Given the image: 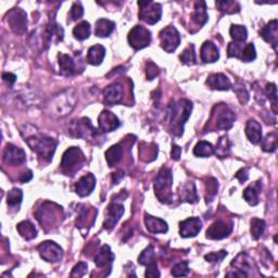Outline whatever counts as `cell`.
Listing matches in <instances>:
<instances>
[{"mask_svg":"<svg viewBox=\"0 0 278 278\" xmlns=\"http://www.w3.org/2000/svg\"><path fill=\"white\" fill-rule=\"evenodd\" d=\"M87 269H88L87 263L85 262L78 263L73 268L72 272H71V277H83L87 273Z\"/></svg>","mask_w":278,"mask_h":278,"instance_id":"obj_52","label":"cell"},{"mask_svg":"<svg viewBox=\"0 0 278 278\" xmlns=\"http://www.w3.org/2000/svg\"><path fill=\"white\" fill-rule=\"evenodd\" d=\"M255 58H257V51H255L254 45L253 43H248V45L243 47L239 59L243 62H251L255 60Z\"/></svg>","mask_w":278,"mask_h":278,"instance_id":"obj_43","label":"cell"},{"mask_svg":"<svg viewBox=\"0 0 278 278\" xmlns=\"http://www.w3.org/2000/svg\"><path fill=\"white\" fill-rule=\"evenodd\" d=\"M216 7L222 12L225 13H235L240 11V5L236 1H231V0H226V1H217Z\"/></svg>","mask_w":278,"mask_h":278,"instance_id":"obj_40","label":"cell"},{"mask_svg":"<svg viewBox=\"0 0 278 278\" xmlns=\"http://www.w3.org/2000/svg\"><path fill=\"white\" fill-rule=\"evenodd\" d=\"M146 277H160V272L158 270V266L157 263H152L147 265V270H146V273H145Z\"/></svg>","mask_w":278,"mask_h":278,"instance_id":"obj_56","label":"cell"},{"mask_svg":"<svg viewBox=\"0 0 278 278\" xmlns=\"http://www.w3.org/2000/svg\"><path fill=\"white\" fill-rule=\"evenodd\" d=\"M233 232V223H227L225 221H216L206 231V238L220 240V239L230 236Z\"/></svg>","mask_w":278,"mask_h":278,"instance_id":"obj_13","label":"cell"},{"mask_svg":"<svg viewBox=\"0 0 278 278\" xmlns=\"http://www.w3.org/2000/svg\"><path fill=\"white\" fill-rule=\"evenodd\" d=\"M71 136L76 138H83L85 140L97 137L96 129L92 126L89 119L83 118L80 119H74L69 127Z\"/></svg>","mask_w":278,"mask_h":278,"instance_id":"obj_6","label":"cell"},{"mask_svg":"<svg viewBox=\"0 0 278 278\" xmlns=\"http://www.w3.org/2000/svg\"><path fill=\"white\" fill-rule=\"evenodd\" d=\"M123 178V172H118L112 175V179L114 184H119V182Z\"/></svg>","mask_w":278,"mask_h":278,"instance_id":"obj_61","label":"cell"},{"mask_svg":"<svg viewBox=\"0 0 278 278\" xmlns=\"http://www.w3.org/2000/svg\"><path fill=\"white\" fill-rule=\"evenodd\" d=\"M265 230V222L260 219H252L251 221V236L254 240L258 239L263 235Z\"/></svg>","mask_w":278,"mask_h":278,"instance_id":"obj_42","label":"cell"},{"mask_svg":"<svg viewBox=\"0 0 278 278\" xmlns=\"http://www.w3.org/2000/svg\"><path fill=\"white\" fill-rule=\"evenodd\" d=\"M124 97L123 86L119 83H113L109 85L103 91V99L108 105H117L122 102Z\"/></svg>","mask_w":278,"mask_h":278,"instance_id":"obj_20","label":"cell"},{"mask_svg":"<svg viewBox=\"0 0 278 278\" xmlns=\"http://www.w3.org/2000/svg\"><path fill=\"white\" fill-rule=\"evenodd\" d=\"M128 42L135 50L148 47L151 42V32L145 26L136 25L128 33Z\"/></svg>","mask_w":278,"mask_h":278,"instance_id":"obj_7","label":"cell"},{"mask_svg":"<svg viewBox=\"0 0 278 278\" xmlns=\"http://www.w3.org/2000/svg\"><path fill=\"white\" fill-rule=\"evenodd\" d=\"M124 214V206L121 203L111 202L108 206L107 211V219L103 222V227L106 230L110 231L117 225V223L121 219Z\"/></svg>","mask_w":278,"mask_h":278,"instance_id":"obj_17","label":"cell"},{"mask_svg":"<svg viewBox=\"0 0 278 278\" xmlns=\"http://www.w3.org/2000/svg\"><path fill=\"white\" fill-rule=\"evenodd\" d=\"M161 47L167 53H172L181 43V35L174 26H166L160 32Z\"/></svg>","mask_w":278,"mask_h":278,"instance_id":"obj_11","label":"cell"},{"mask_svg":"<svg viewBox=\"0 0 278 278\" xmlns=\"http://www.w3.org/2000/svg\"><path fill=\"white\" fill-rule=\"evenodd\" d=\"M209 15L206 13V4L204 1H197L195 3V10L192 13V20L196 25L201 27L208 21Z\"/></svg>","mask_w":278,"mask_h":278,"instance_id":"obj_28","label":"cell"},{"mask_svg":"<svg viewBox=\"0 0 278 278\" xmlns=\"http://www.w3.org/2000/svg\"><path fill=\"white\" fill-rule=\"evenodd\" d=\"M114 27H116V23L114 22L107 20V19H99L96 22V27H95V34L98 37H108L111 35L113 32Z\"/></svg>","mask_w":278,"mask_h":278,"instance_id":"obj_31","label":"cell"},{"mask_svg":"<svg viewBox=\"0 0 278 278\" xmlns=\"http://www.w3.org/2000/svg\"><path fill=\"white\" fill-rule=\"evenodd\" d=\"M193 111V103L187 99H181L179 101H171L167 107L166 121L170 125L172 134L175 136H182L184 133V125L190 117Z\"/></svg>","mask_w":278,"mask_h":278,"instance_id":"obj_1","label":"cell"},{"mask_svg":"<svg viewBox=\"0 0 278 278\" xmlns=\"http://www.w3.org/2000/svg\"><path fill=\"white\" fill-rule=\"evenodd\" d=\"M243 42H231L230 45H228V57L230 58H240V54L241 51L243 49Z\"/></svg>","mask_w":278,"mask_h":278,"instance_id":"obj_47","label":"cell"},{"mask_svg":"<svg viewBox=\"0 0 278 278\" xmlns=\"http://www.w3.org/2000/svg\"><path fill=\"white\" fill-rule=\"evenodd\" d=\"M202 222L198 217H189L179 224V235L183 238L196 237L201 231Z\"/></svg>","mask_w":278,"mask_h":278,"instance_id":"obj_16","label":"cell"},{"mask_svg":"<svg viewBox=\"0 0 278 278\" xmlns=\"http://www.w3.org/2000/svg\"><path fill=\"white\" fill-rule=\"evenodd\" d=\"M90 24L87 21H83L74 27L73 35L79 40H85L90 35Z\"/></svg>","mask_w":278,"mask_h":278,"instance_id":"obj_36","label":"cell"},{"mask_svg":"<svg viewBox=\"0 0 278 278\" xmlns=\"http://www.w3.org/2000/svg\"><path fill=\"white\" fill-rule=\"evenodd\" d=\"M236 178H238L240 183H244L248 179L249 177V174H248V170L247 168H241L240 171H238L235 175Z\"/></svg>","mask_w":278,"mask_h":278,"instance_id":"obj_58","label":"cell"},{"mask_svg":"<svg viewBox=\"0 0 278 278\" xmlns=\"http://www.w3.org/2000/svg\"><path fill=\"white\" fill-rule=\"evenodd\" d=\"M226 255H227V251H225V250H222V251H219V252H212V253L206 254L204 259L210 263H217V262H221V261L224 259Z\"/></svg>","mask_w":278,"mask_h":278,"instance_id":"obj_51","label":"cell"},{"mask_svg":"<svg viewBox=\"0 0 278 278\" xmlns=\"http://www.w3.org/2000/svg\"><path fill=\"white\" fill-rule=\"evenodd\" d=\"M22 199H23V193H22V190L13 188L8 193L7 203L10 206H15L22 202Z\"/></svg>","mask_w":278,"mask_h":278,"instance_id":"obj_44","label":"cell"},{"mask_svg":"<svg viewBox=\"0 0 278 278\" xmlns=\"http://www.w3.org/2000/svg\"><path fill=\"white\" fill-rule=\"evenodd\" d=\"M47 205V203L43 204L42 208L38 210L36 213L37 220L40 221L42 228L56 226L57 222L59 221V217H61L62 214V208H60V206L52 203L49 208Z\"/></svg>","mask_w":278,"mask_h":278,"instance_id":"obj_9","label":"cell"},{"mask_svg":"<svg viewBox=\"0 0 278 278\" xmlns=\"http://www.w3.org/2000/svg\"><path fill=\"white\" fill-rule=\"evenodd\" d=\"M114 260V254L111 251V248L105 244L100 248L99 251L96 254L95 257V264L97 268L103 269V268H109L111 269V265Z\"/></svg>","mask_w":278,"mask_h":278,"instance_id":"obj_21","label":"cell"},{"mask_svg":"<svg viewBox=\"0 0 278 278\" xmlns=\"http://www.w3.org/2000/svg\"><path fill=\"white\" fill-rule=\"evenodd\" d=\"M217 111H219V113H217V116L215 117V128L222 130H227L232 128L234 122H235L236 119L234 112L225 106L217 108Z\"/></svg>","mask_w":278,"mask_h":278,"instance_id":"obj_15","label":"cell"},{"mask_svg":"<svg viewBox=\"0 0 278 278\" xmlns=\"http://www.w3.org/2000/svg\"><path fill=\"white\" fill-rule=\"evenodd\" d=\"M145 224L147 230L152 234H165L168 230L165 221L149 214L145 215Z\"/></svg>","mask_w":278,"mask_h":278,"instance_id":"obj_24","label":"cell"},{"mask_svg":"<svg viewBox=\"0 0 278 278\" xmlns=\"http://www.w3.org/2000/svg\"><path fill=\"white\" fill-rule=\"evenodd\" d=\"M188 273H189V268L187 261H183V262L176 264L172 270V275L175 277L187 276Z\"/></svg>","mask_w":278,"mask_h":278,"instance_id":"obj_46","label":"cell"},{"mask_svg":"<svg viewBox=\"0 0 278 278\" xmlns=\"http://www.w3.org/2000/svg\"><path fill=\"white\" fill-rule=\"evenodd\" d=\"M173 174L170 168L162 167L155 179V193L160 202L170 204L173 200Z\"/></svg>","mask_w":278,"mask_h":278,"instance_id":"obj_3","label":"cell"},{"mask_svg":"<svg viewBox=\"0 0 278 278\" xmlns=\"http://www.w3.org/2000/svg\"><path fill=\"white\" fill-rule=\"evenodd\" d=\"M138 262L141 265H149L152 263H156V252L155 248L152 246L147 247L138 258Z\"/></svg>","mask_w":278,"mask_h":278,"instance_id":"obj_38","label":"cell"},{"mask_svg":"<svg viewBox=\"0 0 278 278\" xmlns=\"http://www.w3.org/2000/svg\"><path fill=\"white\" fill-rule=\"evenodd\" d=\"M206 85H208L211 89L214 90H228L231 89L232 87L230 79L222 73L210 75L208 79H206Z\"/></svg>","mask_w":278,"mask_h":278,"instance_id":"obj_22","label":"cell"},{"mask_svg":"<svg viewBox=\"0 0 278 278\" xmlns=\"http://www.w3.org/2000/svg\"><path fill=\"white\" fill-rule=\"evenodd\" d=\"M106 56V49L101 45L91 46L87 52L86 60L91 65H99L102 63Z\"/></svg>","mask_w":278,"mask_h":278,"instance_id":"obj_30","label":"cell"},{"mask_svg":"<svg viewBox=\"0 0 278 278\" xmlns=\"http://www.w3.org/2000/svg\"><path fill=\"white\" fill-rule=\"evenodd\" d=\"M265 92H266V96L270 100H272L273 102V110L276 114L277 110H276V106H277V88H276V85L274 83H271L268 84L265 87Z\"/></svg>","mask_w":278,"mask_h":278,"instance_id":"obj_48","label":"cell"},{"mask_svg":"<svg viewBox=\"0 0 278 278\" xmlns=\"http://www.w3.org/2000/svg\"><path fill=\"white\" fill-rule=\"evenodd\" d=\"M179 59L184 64L192 65L196 63V52H195V46L189 45L186 49H185L184 52L179 56Z\"/></svg>","mask_w":278,"mask_h":278,"instance_id":"obj_45","label":"cell"},{"mask_svg":"<svg viewBox=\"0 0 278 278\" xmlns=\"http://www.w3.org/2000/svg\"><path fill=\"white\" fill-rule=\"evenodd\" d=\"M201 59L204 63H214L220 59L219 49L212 41H204L201 47Z\"/></svg>","mask_w":278,"mask_h":278,"instance_id":"obj_23","label":"cell"},{"mask_svg":"<svg viewBox=\"0 0 278 278\" xmlns=\"http://www.w3.org/2000/svg\"><path fill=\"white\" fill-rule=\"evenodd\" d=\"M84 15V9L80 2H74L70 10L71 21H78Z\"/></svg>","mask_w":278,"mask_h":278,"instance_id":"obj_49","label":"cell"},{"mask_svg":"<svg viewBox=\"0 0 278 278\" xmlns=\"http://www.w3.org/2000/svg\"><path fill=\"white\" fill-rule=\"evenodd\" d=\"M60 73L63 76H72L76 73V64L74 59L65 53L58 54Z\"/></svg>","mask_w":278,"mask_h":278,"instance_id":"obj_25","label":"cell"},{"mask_svg":"<svg viewBox=\"0 0 278 278\" xmlns=\"http://www.w3.org/2000/svg\"><path fill=\"white\" fill-rule=\"evenodd\" d=\"M139 5V19L146 23L154 25L161 20L162 7L160 3L154 1H138Z\"/></svg>","mask_w":278,"mask_h":278,"instance_id":"obj_8","label":"cell"},{"mask_svg":"<svg viewBox=\"0 0 278 278\" xmlns=\"http://www.w3.org/2000/svg\"><path fill=\"white\" fill-rule=\"evenodd\" d=\"M76 103V95L74 89H67L57 95L49 103L50 114L52 117H65L73 110Z\"/></svg>","mask_w":278,"mask_h":278,"instance_id":"obj_4","label":"cell"},{"mask_svg":"<svg viewBox=\"0 0 278 278\" xmlns=\"http://www.w3.org/2000/svg\"><path fill=\"white\" fill-rule=\"evenodd\" d=\"M3 161L9 165H20L26 161V155L20 147L9 144L3 151Z\"/></svg>","mask_w":278,"mask_h":278,"instance_id":"obj_14","label":"cell"},{"mask_svg":"<svg viewBox=\"0 0 278 278\" xmlns=\"http://www.w3.org/2000/svg\"><path fill=\"white\" fill-rule=\"evenodd\" d=\"M234 90L236 91L238 99H239V101L242 103V105H244V103L248 102L249 94L243 86H237V87H235V88H234Z\"/></svg>","mask_w":278,"mask_h":278,"instance_id":"obj_53","label":"cell"},{"mask_svg":"<svg viewBox=\"0 0 278 278\" xmlns=\"http://www.w3.org/2000/svg\"><path fill=\"white\" fill-rule=\"evenodd\" d=\"M45 40L49 45L51 41L59 42L63 40V29L59 24L50 22L45 30Z\"/></svg>","mask_w":278,"mask_h":278,"instance_id":"obj_29","label":"cell"},{"mask_svg":"<svg viewBox=\"0 0 278 278\" xmlns=\"http://www.w3.org/2000/svg\"><path fill=\"white\" fill-rule=\"evenodd\" d=\"M246 135L250 143L259 144L262 139V126L255 119H249L246 125Z\"/></svg>","mask_w":278,"mask_h":278,"instance_id":"obj_27","label":"cell"},{"mask_svg":"<svg viewBox=\"0 0 278 278\" xmlns=\"http://www.w3.org/2000/svg\"><path fill=\"white\" fill-rule=\"evenodd\" d=\"M7 21L16 35H22L27 29V15L24 10L15 8L10 11L7 15Z\"/></svg>","mask_w":278,"mask_h":278,"instance_id":"obj_12","label":"cell"},{"mask_svg":"<svg viewBox=\"0 0 278 278\" xmlns=\"http://www.w3.org/2000/svg\"><path fill=\"white\" fill-rule=\"evenodd\" d=\"M179 196H181L182 201H186L189 203H196L198 201L197 190H196V186L193 182L184 185L183 189L179 192Z\"/></svg>","mask_w":278,"mask_h":278,"instance_id":"obj_32","label":"cell"},{"mask_svg":"<svg viewBox=\"0 0 278 278\" xmlns=\"http://www.w3.org/2000/svg\"><path fill=\"white\" fill-rule=\"evenodd\" d=\"M146 74H147V79L150 80L154 79L156 76L159 74V68H158L154 62H148L146 69Z\"/></svg>","mask_w":278,"mask_h":278,"instance_id":"obj_54","label":"cell"},{"mask_svg":"<svg viewBox=\"0 0 278 278\" xmlns=\"http://www.w3.org/2000/svg\"><path fill=\"white\" fill-rule=\"evenodd\" d=\"M123 148L119 145H114L110 147L106 152V159L109 166H114L122 160Z\"/></svg>","mask_w":278,"mask_h":278,"instance_id":"obj_34","label":"cell"},{"mask_svg":"<svg viewBox=\"0 0 278 278\" xmlns=\"http://www.w3.org/2000/svg\"><path fill=\"white\" fill-rule=\"evenodd\" d=\"M85 157L83 151L78 147H71L63 154L61 160V167L64 173L72 174L84 162Z\"/></svg>","mask_w":278,"mask_h":278,"instance_id":"obj_5","label":"cell"},{"mask_svg":"<svg viewBox=\"0 0 278 278\" xmlns=\"http://www.w3.org/2000/svg\"><path fill=\"white\" fill-rule=\"evenodd\" d=\"M16 230H18L21 237H23L25 240H32V239L36 238L37 236L36 228L30 221H23L19 223L16 225Z\"/></svg>","mask_w":278,"mask_h":278,"instance_id":"obj_33","label":"cell"},{"mask_svg":"<svg viewBox=\"0 0 278 278\" xmlns=\"http://www.w3.org/2000/svg\"><path fill=\"white\" fill-rule=\"evenodd\" d=\"M32 178H33V173H32V171L29 170L27 172L22 174L20 181H21L22 183H27V182H30Z\"/></svg>","mask_w":278,"mask_h":278,"instance_id":"obj_60","label":"cell"},{"mask_svg":"<svg viewBox=\"0 0 278 278\" xmlns=\"http://www.w3.org/2000/svg\"><path fill=\"white\" fill-rule=\"evenodd\" d=\"M261 36L266 42H270L273 48L277 49L278 42V34H277V20L271 21L270 23L266 24L262 31H261Z\"/></svg>","mask_w":278,"mask_h":278,"instance_id":"obj_26","label":"cell"},{"mask_svg":"<svg viewBox=\"0 0 278 278\" xmlns=\"http://www.w3.org/2000/svg\"><path fill=\"white\" fill-rule=\"evenodd\" d=\"M25 141L30 148L35 151L43 161H51L58 145L57 140L41 134H34L25 138Z\"/></svg>","mask_w":278,"mask_h":278,"instance_id":"obj_2","label":"cell"},{"mask_svg":"<svg viewBox=\"0 0 278 278\" xmlns=\"http://www.w3.org/2000/svg\"><path fill=\"white\" fill-rule=\"evenodd\" d=\"M217 188H219V185H217L216 179L209 178V182L206 183V193L209 194L210 197H213L216 195Z\"/></svg>","mask_w":278,"mask_h":278,"instance_id":"obj_55","label":"cell"},{"mask_svg":"<svg viewBox=\"0 0 278 278\" xmlns=\"http://www.w3.org/2000/svg\"><path fill=\"white\" fill-rule=\"evenodd\" d=\"M216 151H215V154L217 155L219 154V156H221V158L223 157H225L227 154H228V151H230V141H228V138L226 137V136H224V137H222L219 141V144H217L216 146Z\"/></svg>","mask_w":278,"mask_h":278,"instance_id":"obj_50","label":"cell"},{"mask_svg":"<svg viewBox=\"0 0 278 278\" xmlns=\"http://www.w3.org/2000/svg\"><path fill=\"white\" fill-rule=\"evenodd\" d=\"M96 187V177L94 174H86L83 177L79 179V182L75 184V192L79 197H87L89 196L92 190Z\"/></svg>","mask_w":278,"mask_h":278,"instance_id":"obj_19","label":"cell"},{"mask_svg":"<svg viewBox=\"0 0 278 278\" xmlns=\"http://www.w3.org/2000/svg\"><path fill=\"white\" fill-rule=\"evenodd\" d=\"M259 190L255 186H249L243 190V198L250 205H257L259 203Z\"/></svg>","mask_w":278,"mask_h":278,"instance_id":"obj_39","label":"cell"},{"mask_svg":"<svg viewBox=\"0 0 278 278\" xmlns=\"http://www.w3.org/2000/svg\"><path fill=\"white\" fill-rule=\"evenodd\" d=\"M41 259L50 263H58L63 259V249L58 243L51 240L41 242L37 247Z\"/></svg>","mask_w":278,"mask_h":278,"instance_id":"obj_10","label":"cell"},{"mask_svg":"<svg viewBox=\"0 0 278 278\" xmlns=\"http://www.w3.org/2000/svg\"><path fill=\"white\" fill-rule=\"evenodd\" d=\"M214 154L215 149L213 148L212 144L208 143V141H199L194 148V155L199 158H209Z\"/></svg>","mask_w":278,"mask_h":278,"instance_id":"obj_35","label":"cell"},{"mask_svg":"<svg viewBox=\"0 0 278 278\" xmlns=\"http://www.w3.org/2000/svg\"><path fill=\"white\" fill-rule=\"evenodd\" d=\"M2 79L11 87V86H13V84L15 83L16 76L12 73H3L2 74Z\"/></svg>","mask_w":278,"mask_h":278,"instance_id":"obj_57","label":"cell"},{"mask_svg":"<svg viewBox=\"0 0 278 278\" xmlns=\"http://www.w3.org/2000/svg\"><path fill=\"white\" fill-rule=\"evenodd\" d=\"M230 34H231V37L236 42H243L248 37V31L246 27L242 25L234 24L231 26Z\"/></svg>","mask_w":278,"mask_h":278,"instance_id":"obj_37","label":"cell"},{"mask_svg":"<svg viewBox=\"0 0 278 278\" xmlns=\"http://www.w3.org/2000/svg\"><path fill=\"white\" fill-rule=\"evenodd\" d=\"M98 124H99V128L103 133L113 132L121 125L116 114L107 110L100 113L99 118H98Z\"/></svg>","mask_w":278,"mask_h":278,"instance_id":"obj_18","label":"cell"},{"mask_svg":"<svg viewBox=\"0 0 278 278\" xmlns=\"http://www.w3.org/2000/svg\"><path fill=\"white\" fill-rule=\"evenodd\" d=\"M181 154H182L181 147H178L177 145H173L172 152H171L172 159L175 160V161H178L179 159H181Z\"/></svg>","mask_w":278,"mask_h":278,"instance_id":"obj_59","label":"cell"},{"mask_svg":"<svg viewBox=\"0 0 278 278\" xmlns=\"http://www.w3.org/2000/svg\"><path fill=\"white\" fill-rule=\"evenodd\" d=\"M262 141V149L265 152H274L277 148V133L273 132L266 135L264 139H261Z\"/></svg>","mask_w":278,"mask_h":278,"instance_id":"obj_41","label":"cell"}]
</instances>
